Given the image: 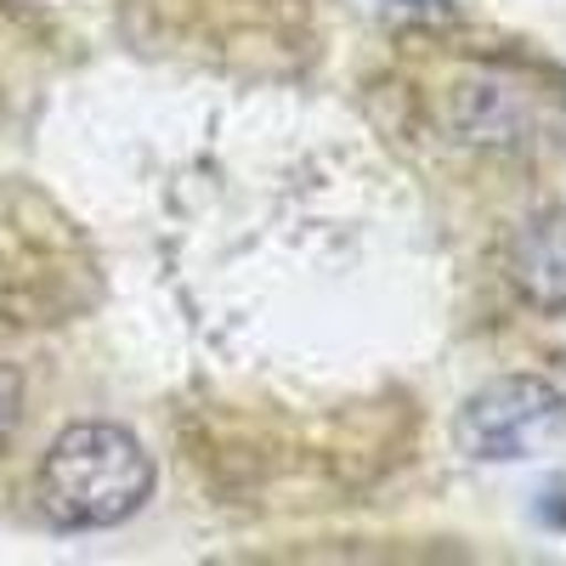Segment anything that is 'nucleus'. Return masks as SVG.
Wrapping results in <instances>:
<instances>
[{"label": "nucleus", "mask_w": 566, "mask_h": 566, "mask_svg": "<svg viewBox=\"0 0 566 566\" xmlns=\"http://www.w3.org/2000/svg\"><path fill=\"white\" fill-rule=\"evenodd\" d=\"M154 493V464L119 424H69L40 464V510L69 533L119 527Z\"/></svg>", "instance_id": "nucleus-1"}, {"label": "nucleus", "mask_w": 566, "mask_h": 566, "mask_svg": "<svg viewBox=\"0 0 566 566\" xmlns=\"http://www.w3.org/2000/svg\"><path fill=\"white\" fill-rule=\"evenodd\" d=\"M560 437V391L544 380H499L488 391H476L464 402V413L453 419V442L470 459H533Z\"/></svg>", "instance_id": "nucleus-2"}, {"label": "nucleus", "mask_w": 566, "mask_h": 566, "mask_svg": "<svg viewBox=\"0 0 566 566\" xmlns=\"http://www.w3.org/2000/svg\"><path fill=\"white\" fill-rule=\"evenodd\" d=\"M18 413H23V380L12 368H0V442L12 437V424H18Z\"/></svg>", "instance_id": "nucleus-3"}]
</instances>
